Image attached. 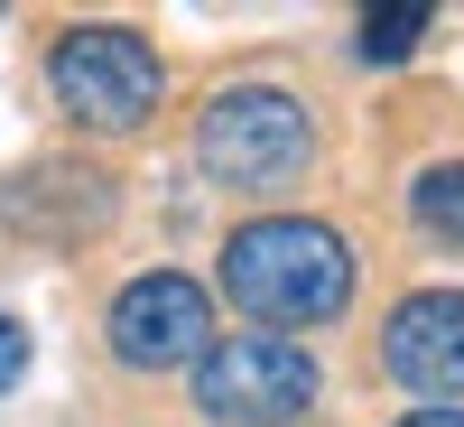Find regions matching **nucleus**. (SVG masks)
I'll return each instance as SVG.
<instances>
[{"label": "nucleus", "mask_w": 464, "mask_h": 427, "mask_svg": "<svg viewBox=\"0 0 464 427\" xmlns=\"http://www.w3.org/2000/svg\"><path fill=\"white\" fill-rule=\"evenodd\" d=\"M223 297L251 306L260 325H325L353 297V251H343L334 223L260 214L223 242Z\"/></svg>", "instance_id": "f257e3e1"}, {"label": "nucleus", "mask_w": 464, "mask_h": 427, "mask_svg": "<svg viewBox=\"0 0 464 427\" xmlns=\"http://www.w3.org/2000/svg\"><path fill=\"white\" fill-rule=\"evenodd\" d=\"M196 159L223 186H288L306 159H316V121H306V102L269 93V84H232V93L205 102Z\"/></svg>", "instance_id": "f03ea898"}, {"label": "nucleus", "mask_w": 464, "mask_h": 427, "mask_svg": "<svg viewBox=\"0 0 464 427\" xmlns=\"http://www.w3.org/2000/svg\"><path fill=\"white\" fill-rule=\"evenodd\" d=\"M196 409L223 427H288L316 409V363L288 335H214L196 363Z\"/></svg>", "instance_id": "7ed1b4c3"}, {"label": "nucleus", "mask_w": 464, "mask_h": 427, "mask_svg": "<svg viewBox=\"0 0 464 427\" xmlns=\"http://www.w3.org/2000/svg\"><path fill=\"white\" fill-rule=\"evenodd\" d=\"M47 84L74 121L93 131H140L149 112H159V56H149V37L130 28H65L56 56H47Z\"/></svg>", "instance_id": "20e7f679"}, {"label": "nucleus", "mask_w": 464, "mask_h": 427, "mask_svg": "<svg viewBox=\"0 0 464 427\" xmlns=\"http://www.w3.org/2000/svg\"><path fill=\"white\" fill-rule=\"evenodd\" d=\"M214 344V297L177 269H149L111 297V354L130 372H177V363H205Z\"/></svg>", "instance_id": "39448f33"}, {"label": "nucleus", "mask_w": 464, "mask_h": 427, "mask_svg": "<svg viewBox=\"0 0 464 427\" xmlns=\"http://www.w3.org/2000/svg\"><path fill=\"white\" fill-rule=\"evenodd\" d=\"M381 363L418 400H464V288H418L381 335Z\"/></svg>", "instance_id": "423d86ee"}, {"label": "nucleus", "mask_w": 464, "mask_h": 427, "mask_svg": "<svg viewBox=\"0 0 464 427\" xmlns=\"http://www.w3.org/2000/svg\"><path fill=\"white\" fill-rule=\"evenodd\" d=\"M409 214H418V232H437V242L464 251V159H446V168L418 177L409 186Z\"/></svg>", "instance_id": "0eeeda50"}, {"label": "nucleus", "mask_w": 464, "mask_h": 427, "mask_svg": "<svg viewBox=\"0 0 464 427\" xmlns=\"http://www.w3.org/2000/svg\"><path fill=\"white\" fill-rule=\"evenodd\" d=\"M418 37H428V10H418V0H400V10H372V19H362V56L391 65V56L418 47Z\"/></svg>", "instance_id": "6e6552de"}, {"label": "nucleus", "mask_w": 464, "mask_h": 427, "mask_svg": "<svg viewBox=\"0 0 464 427\" xmlns=\"http://www.w3.org/2000/svg\"><path fill=\"white\" fill-rule=\"evenodd\" d=\"M19 381H28V325L0 316V391H19Z\"/></svg>", "instance_id": "1a4fd4ad"}, {"label": "nucleus", "mask_w": 464, "mask_h": 427, "mask_svg": "<svg viewBox=\"0 0 464 427\" xmlns=\"http://www.w3.org/2000/svg\"><path fill=\"white\" fill-rule=\"evenodd\" d=\"M400 427H464V409H418V418H400Z\"/></svg>", "instance_id": "9d476101"}]
</instances>
